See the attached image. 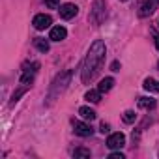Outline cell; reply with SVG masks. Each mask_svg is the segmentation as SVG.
Here are the masks:
<instances>
[{
    "label": "cell",
    "mask_w": 159,
    "mask_h": 159,
    "mask_svg": "<svg viewBox=\"0 0 159 159\" xmlns=\"http://www.w3.org/2000/svg\"><path fill=\"white\" fill-rule=\"evenodd\" d=\"M32 25H34V28H36V30H45V28H49V26L52 25V19H51V15L39 13V15H36V17H34Z\"/></svg>",
    "instance_id": "6"
},
{
    "label": "cell",
    "mask_w": 159,
    "mask_h": 159,
    "mask_svg": "<svg viewBox=\"0 0 159 159\" xmlns=\"http://www.w3.org/2000/svg\"><path fill=\"white\" fill-rule=\"evenodd\" d=\"M73 157H90V150H86V148H77L73 152Z\"/></svg>",
    "instance_id": "18"
},
{
    "label": "cell",
    "mask_w": 159,
    "mask_h": 159,
    "mask_svg": "<svg viewBox=\"0 0 159 159\" xmlns=\"http://www.w3.org/2000/svg\"><path fill=\"white\" fill-rule=\"evenodd\" d=\"M142 86H144V90H148V92L159 94V81H155V79H146Z\"/></svg>",
    "instance_id": "11"
},
{
    "label": "cell",
    "mask_w": 159,
    "mask_h": 159,
    "mask_svg": "<svg viewBox=\"0 0 159 159\" xmlns=\"http://www.w3.org/2000/svg\"><path fill=\"white\" fill-rule=\"evenodd\" d=\"M135 120H137V114H135L133 111H125V112H124V122H125V124H133Z\"/></svg>",
    "instance_id": "17"
},
{
    "label": "cell",
    "mask_w": 159,
    "mask_h": 159,
    "mask_svg": "<svg viewBox=\"0 0 159 159\" xmlns=\"http://www.w3.org/2000/svg\"><path fill=\"white\" fill-rule=\"evenodd\" d=\"M79 114H81L86 122H92V120H96V112L90 109V107H81L79 109Z\"/></svg>",
    "instance_id": "13"
},
{
    "label": "cell",
    "mask_w": 159,
    "mask_h": 159,
    "mask_svg": "<svg viewBox=\"0 0 159 159\" xmlns=\"http://www.w3.org/2000/svg\"><path fill=\"white\" fill-rule=\"evenodd\" d=\"M105 0H96L94 2V10H92V19L96 23H101L103 17H105Z\"/></svg>",
    "instance_id": "8"
},
{
    "label": "cell",
    "mask_w": 159,
    "mask_h": 159,
    "mask_svg": "<svg viewBox=\"0 0 159 159\" xmlns=\"http://www.w3.org/2000/svg\"><path fill=\"white\" fill-rule=\"evenodd\" d=\"M124 144H125L124 133H112L107 139V148H111V150H120V148H124Z\"/></svg>",
    "instance_id": "5"
},
{
    "label": "cell",
    "mask_w": 159,
    "mask_h": 159,
    "mask_svg": "<svg viewBox=\"0 0 159 159\" xmlns=\"http://www.w3.org/2000/svg\"><path fill=\"white\" fill-rule=\"evenodd\" d=\"M139 107L140 109H153L155 107V99H152V98H140L139 99Z\"/></svg>",
    "instance_id": "16"
},
{
    "label": "cell",
    "mask_w": 159,
    "mask_h": 159,
    "mask_svg": "<svg viewBox=\"0 0 159 159\" xmlns=\"http://www.w3.org/2000/svg\"><path fill=\"white\" fill-rule=\"evenodd\" d=\"M34 45H36V49L41 51V52H47V51H49V41L43 39V38H36V39H34Z\"/></svg>",
    "instance_id": "15"
},
{
    "label": "cell",
    "mask_w": 159,
    "mask_h": 159,
    "mask_svg": "<svg viewBox=\"0 0 159 159\" xmlns=\"http://www.w3.org/2000/svg\"><path fill=\"white\" fill-rule=\"evenodd\" d=\"M112 86H114V79H112V77H105V79H103V81L99 83V86H98V90H99V92L103 94V92H109V90H111Z\"/></svg>",
    "instance_id": "12"
},
{
    "label": "cell",
    "mask_w": 159,
    "mask_h": 159,
    "mask_svg": "<svg viewBox=\"0 0 159 159\" xmlns=\"http://www.w3.org/2000/svg\"><path fill=\"white\" fill-rule=\"evenodd\" d=\"M105 43L101 39H96L90 49H88V54L83 62V71H81V79L83 83H90L92 79L96 77V73L99 71V67L103 66V60H105Z\"/></svg>",
    "instance_id": "1"
},
{
    "label": "cell",
    "mask_w": 159,
    "mask_h": 159,
    "mask_svg": "<svg viewBox=\"0 0 159 159\" xmlns=\"http://www.w3.org/2000/svg\"><path fill=\"white\" fill-rule=\"evenodd\" d=\"M111 67H112V71H120V69H118V67H120V64H118V62H112V66H111Z\"/></svg>",
    "instance_id": "23"
},
{
    "label": "cell",
    "mask_w": 159,
    "mask_h": 159,
    "mask_svg": "<svg viewBox=\"0 0 159 159\" xmlns=\"http://www.w3.org/2000/svg\"><path fill=\"white\" fill-rule=\"evenodd\" d=\"M122 2H125V0H122Z\"/></svg>",
    "instance_id": "25"
},
{
    "label": "cell",
    "mask_w": 159,
    "mask_h": 159,
    "mask_svg": "<svg viewBox=\"0 0 159 159\" xmlns=\"http://www.w3.org/2000/svg\"><path fill=\"white\" fill-rule=\"evenodd\" d=\"M73 131L79 137H90L94 133V129L90 127V124H84V122H73Z\"/></svg>",
    "instance_id": "7"
},
{
    "label": "cell",
    "mask_w": 159,
    "mask_h": 159,
    "mask_svg": "<svg viewBox=\"0 0 159 159\" xmlns=\"http://www.w3.org/2000/svg\"><path fill=\"white\" fill-rule=\"evenodd\" d=\"M155 47H157V51H159V38H155Z\"/></svg>",
    "instance_id": "24"
},
{
    "label": "cell",
    "mask_w": 159,
    "mask_h": 159,
    "mask_svg": "<svg viewBox=\"0 0 159 159\" xmlns=\"http://www.w3.org/2000/svg\"><path fill=\"white\" fill-rule=\"evenodd\" d=\"M69 79H71V71H64L62 75H58V77L54 79V83H52V86H51V98L58 96V92H62V90L66 88V84L69 83Z\"/></svg>",
    "instance_id": "2"
},
{
    "label": "cell",
    "mask_w": 159,
    "mask_h": 159,
    "mask_svg": "<svg viewBox=\"0 0 159 159\" xmlns=\"http://www.w3.org/2000/svg\"><path fill=\"white\" fill-rule=\"evenodd\" d=\"M38 67H39V64H38V62H32V64H30V69H28V66H25V67H23L21 84L28 86V84H32V83H34V77H36V73H38Z\"/></svg>",
    "instance_id": "3"
},
{
    "label": "cell",
    "mask_w": 159,
    "mask_h": 159,
    "mask_svg": "<svg viewBox=\"0 0 159 159\" xmlns=\"http://www.w3.org/2000/svg\"><path fill=\"white\" fill-rule=\"evenodd\" d=\"M45 4L51 8V10H56L60 6V0H45Z\"/></svg>",
    "instance_id": "19"
},
{
    "label": "cell",
    "mask_w": 159,
    "mask_h": 159,
    "mask_svg": "<svg viewBox=\"0 0 159 159\" xmlns=\"http://www.w3.org/2000/svg\"><path fill=\"white\" fill-rule=\"evenodd\" d=\"M84 99H86L88 103H99V101H101V92H99V90H90V92H86Z\"/></svg>",
    "instance_id": "14"
},
{
    "label": "cell",
    "mask_w": 159,
    "mask_h": 159,
    "mask_svg": "<svg viewBox=\"0 0 159 159\" xmlns=\"http://www.w3.org/2000/svg\"><path fill=\"white\" fill-rule=\"evenodd\" d=\"M77 13H79V8L75 4H64V6H60V17L66 19V21L73 19Z\"/></svg>",
    "instance_id": "9"
},
{
    "label": "cell",
    "mask_w": 159,
    "mask_h": 159,
    "mask_svg": "<svg viewBox=\"0 0 159 159\" xmlns=\"http://www.w3.org/2000/svg\"><path fill=\"white\" fill-rule=\"evenodd\" d=\"M124 157H125V155H124L122 152H114V153L109 155V159H124Z\"/></svg>",
    "instance_id": "21"
},
{
    "label": "cell",
    "mask_w": 159,
    "mask_h": 159,
    "mask_svg": "<svg viewBox=\"0 0 159 159\" xmlns=\"http://www.w3.org/2000/svg\"><path fill=\"white\" fill-rule=\"evenodd\" d=\"M109 129H111V125H109V124H105V122H103V124H101V127H99V131H101L103 135H105V133H109Z\"/></svg>",
    "instance_id": "22"
},
{
    "label": "cell",
    "mask_w": 159,
    "mask_h": 159,
    "mask_svg": "<svg viewBox=\"0 0 159 159\" xmlns=\"http://www.w3.org/2000/svg\"><path fill=\"white\" fill-rule=\"evenodd\" d=\"M159 8V0H142V4L139 8V17H148Z\"/></svg>",
    "instance_id": "4"
},
{
    "label": "cell",
    "mask_w": 159,
    "mask_h": 159,
    "mask_svg": "<svg viewBox=\"0 0 159 159\" xmlns=\"http://www.w3.org/2000/svg\"><path fill=\"white\" fill-rule=\"evenodd\" d=\"M25 90H26V88H21L19 92H15V94H13V98H11V105H13L15 101H19V98H21V96L25 94Z\"/></svg>",
    "instance_id": "20"
},
{
    "label": "cell",
    "mask_w": 159,
    "mask_h": 159,
    "mask_svg": "<svg viewBox=\"0 0 159 159\" xmlns=\"http://www.w3.org/2000/svg\"><path fill=\"white\" fill-rule=\"evenodd\" d=\"M66 36H67V30L58 25V26H52V28H51L49 39H51V41H62V39H66Z\"/></svg>",
    "instance_id": "10"
}]
</instances>
